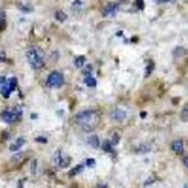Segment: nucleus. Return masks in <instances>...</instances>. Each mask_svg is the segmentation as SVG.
Instances as JSON below:
<instances>
[{
  "label": "nucleus",
  "instance_id": "obj_1",
  "mask_svg": "<svg viewBox=\"0 0 188 188\" xmlns=\"http://www.w3.org/2000/svg\"><path fill=\"white\" fill-rule=\"evenodd\" d=\"M98 116L96 111L93 110H86V111H82L77 114L75 116V121L77 123L81 126V128L85 132H90L95 128V126L98 123Z\"/></svg>",
  "mask_w": 188,
  "mask_h": 188
},
{
  "label": "nucleus",
  "instance_id": "obj_2",
  "mask_svg": "<svg viewBox=\"0 0 188 188\" xmlns=\"http://www.w3.org/2000/svg\"><path fill=\"white\" fill-rule=\"evenodd\" d=\"M27 59L29 61V63L34 70H39L43 67L44 61L43 56L40 53V51L38 49H30L27 52Z\"/></svg>",
  "mask_w": 188,
  "mask_h": 188
},
{
  "label": "nucleus",
  "instance_id": "obj_3",
  "mask_svg": "<svg viewBox=\"0 0 188 188\" xmlns=\"http://www.w3.org/2000/svg\"><path fill=\"white\" fill-rule=\"evenodd\" d=\"M63 82H64L63 75L58 71H53L52 73H50L48 80H46V84L50 87H60L63 84Z\"/></svg>",
  "mask_w": 188,
  "mask_h": 188
},
{
  "label": "nucleus",
  "instance_id": "obj_4",
  "mask_svg": "<svg viewBox=\"0 0 188 188\" xmlns=\"http://www.w3.org/2000/svg\"><path fill=\"white\" fill-rule=\"evenodd\" d=\"M21 117V111H4L1 114V119L6 123H13Z\"/></svg>",
  "mask_w": 188,
  "mask_h": 188
},
{
  "label": "nucleus",
  "instance_id": "obj_5",
  "mask_svg": "<svg viewBox=\"0 0 188 188\" xmlns=\"http://www.w3.org/2000/svg\"><path fill=\"white\" fill-rule=\"evenodd\" d=\"M16 86H17V80H16L15 78L9 79V81L6 82V83H3V85H2V87H1L2 95L6 96V97H8L9 95H10V93L16 89Z\"/></svg>",
  "mask_w": 188,
  "mask_h": 188
},
{
  "label": "nucleus",
  "instance_id": "obj_6",
  "mask_svg": "<svg viewBox=\"0 0 188 188\" xmlns=\"http://www.w3.org/2000/svg\"><path fill=\"white\" fill-rule=\"evenodd\" d=\"M117 11H119V4H116V3H109L107 6L104 7L102 13H103V16H104V17H113V16L116 15Z\"/></svg>",
  "mask_w": 188,
  "mask_h": 188
},
{
  "label": "nucleus",
  "instance_id": "obj_7",
  "mask_svg": "<svg viewBox=\"0 0 188 188\" xmlns=\"http://www.w3.org/2000/svg\"><path fill=\"white\" fill-rule=\"evenodd\" d=\"M54 161H55V163L58 164L60 167H63V168L67 167V166H69V164H70V158L65 157L64 155H62L60 152H58V153L55 154Z\"/></svg>",
  "mask_w": 188,
  "mask_h": 188
},
{
  "label": "nucleus",
  "instance_id": "obj_8",
  "mask_svg": "<svg viewBox=\"0 0 188 188\" xmlns=\"http://www.w3.org/2000/svg\"><path fill=\"white\" fill-rule=\"evenodd\" d=\"M172 149L177 154H181L184 152V144L180 139H176L172 143Z\"/></svg>",
  "mask_w": 188,
  "mask_h": 188
},
{
  "label": "nucleus",
  "instance_id": "obj_9",
  "mask_svg": "<svg viewBox=\"0 0 188 188\" xmlns=\"http://www.w3.org/2000/svg\"><path fill=\"white\" fill-rule=\"evenodd\" d=\"M126 117V112L122 111V110H115L112 113V119L117 122H122L123 120H125Z\"/></svg>",
  "mask_w": 188,
  "mask_h": 188
},
{
  "label": "nucleus",
  "instance_id": "obj_10",
  "mask_svg": "<svg viewBox=\"0 0 188 188\" xmlns=\"http://www.w3.org/2000/svg\"><path fill=\"white\" fill-rule=\"evenodd\" d=\"M87 143L90 146H92L93 148H98L100 147V139H98V137L96 135H91V136H89V138H87Z\"/></svg>",
  "mask_w": 188,
  "mask_h": 188
},
{
  "label": "nucleus",
  "instance_id": "obj_11",
  "mask_svg": "<svg viewBox=\"0 0 188 188\" xmlns=\"http://www.w3.org/2000/svg\"><path fill=\"white\" fill-rule=\"evenodd\" d=\"M23 144H25V139H23L22 137H19L16 142L10 146V150H12V152H16V150L20 149L23 146Z\"/></svg>",
  "mask_w": 188,
  "mask_h": 188
},
{
  "label": "nucleus",
  "instance_id": "obj_12",
  "mask_svg": "<svg viewBox=\"0 0 188 188\" xmlns=\"http://www.w3.org/2000/svg\"><path fill=\"white\" fill-rule=\"evenodd\" d=\"M84 83L86 84L87 86H91V87H94L96 85V80L94 79L93 77H91V75H87V77L84 79Z\"/></svg>",
  "mask_w": 188,
  "mask_h": 188
},
{
  "label": "nucleus",
  "instance_id": "obj_13",
  "mask_svg": "<svg viewBox=\"0 0 188 188\" xmlns=\"http://www.w3.org/2000/svg\"><path fill=\"white\" fill-rule=\"evenodd\" d=\"M75 67L77 68H83L84 63H85V58L82 55V56H78L77 59H75Z\"/></svg>",
  "mask_w": 188,
  "mask_h": 188
},
{
  "label": "nucleus",
  "instance_id": "obj_14",
  "mask_svg": "<svg viewBox=\"0 0 188 188\" xmlns=\"http://www.w3.org/2000/svg\"><path fill=\"white\" fill-rule=\"evenodd\" d=\"M55 19L60 22H63V21H65V19H67V15H65L63 11H56L55 12Z\"/></svg>",
  "mask_w": 188,
  "mask_h": 188
},
{
  "label": "nucleus",
  "instance_id": "obj_15",
  "mask_svg": "<svg viewBox=\"0 0 188 188\" xmlns=\"http://www.w3.org/2000/svg\"><path fill=\"white\" fill-rule=\"evenodd\" d=\"M6 13L4 12H0V30H3L6 28Z\"/></svg>",
  "mask_w": 188,
  "mask_h": 188
},
{
  "label": "nucleus",
  "instance_id": "obj_16",
  "mask_svg": "<svg viewBox=\"0 0 188 188\" xmlns=\"http://www.w3.org/2000/svg\"><path fill=\"white\" fill-rule=\"evenodd\" d=\"M187 53V51H186V49H184V48H177L175 51H174V56H183V55H185Z\"/></svg>",
  "mask_w": 188,
  "mask_h": 188
},
{
  "label": "nucleus",
  "instance_id": "obj_17",
  "mask_svg": "<svg viewBox=\"0 0 188 188\" xmlns=\"http://www.w3.org/2000/svg\"><path fill=\"white\" fill-rule=\"evenodd\" d=\"M83 168H84V166L83 165H78L77 167H74L71 172H70V176H74V175H78L79 173H81V172H83Z\"/></svg>",
  "mask_w": 188,
  "mask_h": 188
},
{
  "label": "nucleus",
  "instance_id": "obj_18",
  "mask_svg": "<svg viewBox=\"0 0 188 188\" xmlns=\"http://www.w3.org/2000/svg\"><path fill=\"white\" fill-rule=\"evenodd\" d=\"M112 143L110 140H105L104 143H103V149L105 150V152H112L113 150V146H112Z\"/></svg>",
  "mask_w": 188,
  "mask_h": 188
},
{
  "label": "nucleus",
  "instance_id": "obj_19",
  "mask_svg": "<svg viewBox=\"0 0 188 188\" xmlns=\"http://www.w3.org/2000/svg\"><path fill=\"white\" fill-rule=\"evenodd\" d=\"M153 70H154V64L153 63H149L147 65V69H146V77H148V75L153 72Z\"/></svg>",
  "mask_w": 188,
  "mask_h": 188
},
{
  "label": "nucleus",
  "instance_id": "obj_20",
  "mask_svg": "<svg viewBox=\"0 0 188 188\" xmlns=\"http://www.w3.org/2000/svg\"><path fill=\"white\" fill-rule=\"evenodd\" d=\"M86 164H87V166H90V167H94V166H95V161H94L93 158L87 159V161H86Z\"/></svg>",
  "mask_w": 188,
  "mask_h": 188
},
{
  "label": "nucleus",
  "instance_id": "obj_21",
  "mask_svg": "<svg viewBox=\"0 0 188 188\" xmlns=\"http://www.w3.org/2000/svg\"><path fill=\"white\" fill-rule=\"evenodd\" d=\"M119 140H120L119 135H117V134H114V135H113V142H112V144H113V145L117 144V143H119Z\"/></svg>",
  "mask_w": 188,
  "mask_h": 188
},
{
  "label": "nucleus",
  "instance_id": "obj_22",
  "mask_svg": "<svg viewBox=\"0 0 188 188\" xmlns=\"http://www.w3.org/2000/svg\"><path fill=\"white\" fill-rule=\"evenodd\" d=\"M137 4H138V8H139V9H143V8H144L143 0H137Z\"/></svg>",
  "mask_w": 188,
  "mask_h": 188
},
{
  "label": "nucleus",
  "instance_id": "obj_23",
  "mask_svg": "<svg viewBox=\"0 0 188 188\" xmlns=\"http://www.w3.org/2000/svg\"><path fill=\"white\" fill-rule=\"evenodd\" d=\"M157 2H173L175 1V0H156Z\"/></svg>",
  "mask_w": 188,
  "mask_h": 188
},
{
  "label": "nucleus",
  "instance_id": "obj_24",
  "mask_svg": "<svg viewBox=\"0 0 188 188\" xmlns=\"http://www.w3.org/2000/svg\"><path fill=\"white\" fill-rule=\"evenodd\" d=\"M184 164H185V166L188 168V156L184 158Z\"/></svg>",
  "mask_w": 188,
  "mask_h": 188
},
{
  "label": "nucleus",
  "instance_id": "obj_25",
  "mask_svg": "<svg viewBox=\"0 0 188 188\" xmlns=\"http://www.w3.org/2000/svg\"><path fill=\"white\" fill-rule=\"evenodd\" d=\"M37 140H42L43 143H45V142H46V139H44V138H37Z\"/></svg>",
  "mask_w": 188,
  "mask_h": 188
},
{
  "label": "nucleus",
  "instance_id": "obj_26",
  "mask_svg": "<svg viewBox=\"0 0 188 188\" xmlns=\"http://www.w3.org/2000/svg\"><path fill=\"white\" fill-rule=\"evenodd\" d=\"M97 188H107V187H106L105 185H101V186H98Z\"/></svg>",
  "mask_w": 188,
  "mask_h": 188
}]
</instances>
